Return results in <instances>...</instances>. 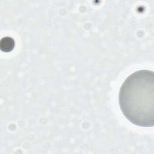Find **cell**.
<instances>
[{"mask_svg":"<svg viewBox=\"0 0 154 154\" xmlns=\"http://www.w3.org/2000/svg\"><path fill=\"white\" fill-rule=\"evenodd\" d=\"M120 108L132 124L141 127L154 125V73L137 70L129 75L119 93Z\"/></svg>","mask_w":154,"mask_h":154,"instance_id":"cell-1","label":"cell"}]
</instances>
